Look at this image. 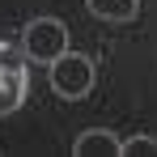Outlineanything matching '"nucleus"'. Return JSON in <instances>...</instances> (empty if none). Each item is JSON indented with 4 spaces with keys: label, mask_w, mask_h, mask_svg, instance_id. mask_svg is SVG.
I'll list each match as a JSON object with an SVG mask.
<instances>
[{
    "label": "nucleus",
    "mask_w": 157,
    "mask_h": 157,
    "mask_svg": "<svg viewBox=\"0 0 157 157\" xmlns=\"http://www.w3.org/2000/svg\"><path fill=\"white\" fill-rule=\"evenodd\" d=\"M21 51H26L30 64H43L51 68L59 55L68 51V30L59 17H34L26 30H21Z\"/></svg>",
    "instance_id": "f257e3e1"
},
{
    "label": "nucleus",
    "mask_w": 157,
    "mask_h": 157,
    "mask_svg": "<svg viewBox=\"0 0 157 157\" xmlns=\"http://www.w3.org/2000/svg\"><path fill=\"white\" fill-rule=\"evenodd\" d=\"M94 85H98V68H94V59H89V55L64 51V55L51 64V89L59 94V98L81 102V98H89V94H94Z\"/></svg>",
    "instance_id": "f03ea898"
},
{
    "label": "nucleus",
    "mask_w": 157,
    "mask_h": 157,
    "mask_svg": "<svg viewBox=\"0 0 157 157\" xmlns=\"http://www.w3.org/2000/svg\"><path fill=\"white\" fill-rule=\"evenodd\" d=\"M123 157H157V140L153 136H132V140H123Z\"/></svg>",
    "instance_id": "423d86ee"
},
{
    "label": "nucleus",
    "mask_w": 157,
    "mask_h": 157,
    "mask_svg": "<svg viewBox=\"0 0 157 157\" xmlns=\"http://www.w3.org/2000/svg\"><path fill=\"white\" fill-rule=\"evenodd\" d=\"M30 94V68H26V51H17L13 43L0 38V119L13 115Z\"/></svg>",
    "instance_id": "7ed1b4c3"
},
{
    "label": "nucleus",
    "mask_w": 157,
    "mask_h": 157,
    "mask_svg": "<svg viewBox=\"0 0 157 157\" xmlns=\"http://www.w3.org/2000/svg\"><path fill=\"white\" fill-rule=\"evenodd\" d=\"M89 13L102 21H132L140 9H136V0H89Z\"/></svg>",
    "instance_id": "39448f33"
},
{
    "label": "nucleus",
    "mask_w": 157,
    "mask_h": 157,
    "mask_svg": "<svg viewBox=\"0 0 157 157\" xmlns=\"http://www.w3.org/2000/svg\"><path fill=\"white\" fill-rule=\"evenodd\" d=\"M72 153L77 157H123V140L115 132H81L72 140Z\"/></svg>",
    "instance_id": "20e7f679"
}]
</instances>
